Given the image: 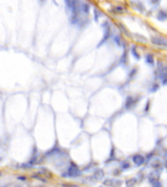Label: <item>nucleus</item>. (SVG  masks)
Here are the masks:
<instances>
[{"mask_svg":"<svg viewBox=\"0 0 167 187\" xmlns=\"http://www.w3.org/2000/svg\"><path fill=\"white\" fill-rule=\"evenodd\" d=\"M132 161L136 166H141L142 164H144L145 159H144V157L142 156V155H134L132 157Z\"/></svg>","mask_w":167,"mask_h":187,"instance_id":"obj_4","label":"nucleus"},{"mask_svg":"<svg viewBox=\"0 0 167 187\" xmlns=\"http://www.w3.org/2000/svg\"><path fill=\"white\" fill-rule=\"evenodd\" d=\"M80 174H81V172L78 168V167L74 164H72L69 168L66 176L71 177H76L80 176Z\"/></svg>","mask_w":167,"mask_h":187,"instance_id":"obj_1","label":"nucleus"},{"mask_svg":"<svg viewBox=\"0 0 167 187\" xmlns=\"http://www.w3.org/2000/svg\"><path fill=\"white\" fill-rule=\"evenodd\" d=\"M115 10H116V12L120 13L123 10V7H117L115 8Z\"/></svg>","mask_w":167,"mask_h":187,"instance_id":"obj_18","label":"nucleus"},{"mask_svg":"<svg viewBox=\"0 0 167 187\" xmlns=\"http://www.w3.org/2000/svg\"><path fill=\"white\" fill-rule=\"evenodd\" d=\"M18 179H20V180H24V179H25L26 178H25V177H23L22 176L21 177H18Z\"/></svg>","mask_w":167,"mask_h":187,"instance_id":"obj_19","label":"nucleus"},{"mask_svg":"<svg viewBox=\"0 0 167 187\" xmlns=\"http://www.w3.org/2000/svg\"><path fill=\"white\" fill-rule=\"evenodd\" d=\"M130 167V164L129 162H126V161H124V162H122L121 164V168L123 169H127Z\"/></svg>","mask_w":167,"mask_h":187,"instance_id":"obj_14","label":"nucleus"},{"mask_svg":"<svg viewBox=\"0 0 167 187\" xmlns=\"http://www.w3.org/2000/svg\"><path fill=\"white\" fill-rule=\"evenodd\" d=\"M165 83H167V79L165 80Z\"/></svg>","mask_w":167,"mask_h":187,"instance_id":"obj_21","label":"nucleus"},{"mask_svg":"<svg viewBox=\"0 0 167 187\" xmlns=\"http://www.w3.org/2000/svg\"><path fill=\"white\" fill-rule=\"evenodd\" d=\"M152 42L153 44L159 46H167V42L164 39L159 37H153L152 39Z\"/></svg>","mask_w":167,"mask_h":187,"instance_id":"obj_3","label":"nucleus"},{"mask_svg":"<svg viewBox=\"0 0 167 187\" xmlns=\"http://www.w3.org/2000/svg\"><path fill=\"white\" fill-rule=\"evenodd\" d=\"M72 1H73V0H65V4H66L67 7L69 9H71V8Z\"/></svg>","mask_w":167,"mask_h":187,"instance_id":"obj_15","label":"nucleus"},{"mask_svg":"<svg viewBox=\"0 0 167 187\" xmlns=\"http://www.w3.org/2000/svg\"><path fill=\"white\" fill-rule=\"evenodd\" d=\"M114 41H115V42L118 45V46H121V40H120V39H119V37L118 36L115 37Z\"/></svg>","mask_w":167,"mask_h":187,"instance_id":"obj_17","label":"nucleus"},{"mask_svg":"<svg viewBox=\"0 0 167 187\" xmlns=\"http://www.w3.org/2000/svg\"><path fill=\"white\" fill-rule=\"evenodd\" d=\"M33 178H35V179H39V180H41V181H43L44 183H47V181H46V179H45L44 178H43L42 177H40V176H39L38 175H33V176H32Z\"/></svg>","mask_w":167,"mask_h":187,"instance_id":"obj_16","label":"nucleus"},{"mask_svg":"<svg viewBox=\"0 0 167 187\" xmlns=\"http://www.w3.org/2000/svg\"><path fill=\"white\" fill-rule=\"evenodd\" d=\"M104 28H105V34H104V36H103V39L101 40V42L99 44L98 46H100L101 45H102L103 43L105 42V41L107 40V39H108V37H110V27H109V25H108V23H106L105 24V25L103 26Z\"/></svg>","mask_w":167,"mask_h":187,"instance_id":"obj_2","label":"nucleus"},{"mask_svg":"<svg viewBox=\"0 0 167 187\" xmlns=\"http://www.w3.org/2000/svg\"><path fill=\"white\" fill-rule=\"evenodd\" d=\"M82 9L84 12H86V13H87V12H89V7L88 5H87V4H83V5H82Z\"/></svg>","mask_w":167,"mask_h":187,"instance_id":"obj_13","label":"nucleus"},{"mask_svg":"<svg viewBox=\"0 0 167 187\" xmlns=\"http://www.w3.org/2000/svg\"><path fill=\"white\" fill-rule=\"evenodd\" d=\"M157 19L160 21H165V20L167 19V13L165 11L161 10L157 14Z\"/></svg>","mask_w":167,"mask_h":187,"instance_id":"obj_6","label":"nucleus"},{"mask_svg":"<svg viewBox=\"0 0 167 187\" xmlns=\"http://www.w3.org/2000/svg\"><path fill=\"white\" fill-rule=\"evenodd\" d=\"M104 177V172H103V170L101 169H97L94 172L93 174V177L95 178V179L99 181V180H101Z\"/></svg>","mask_w":167,"mask_h":187,"instance_id":"obj_5","label":"nucleus"},{"mask_svg":"<svg viewBox=\"0 0 167 187\" xmlns=\"http://www.w3.org/2000/svg\"><path fill=\"white\" fill-rule=\"evenodd\" d=\"M116 181V180L112 179H105L103 181V183L104 185L107 186V187H113V186H115Z\"/></svg>","mask_w":167,"mask_h":187,"instance_id":"obj_8","label":"nucleus"},{"mask_svg":"<svg viewBox=\"0 0 167 187\" xmlns=\"http://www.w3.org/2000/svg\"><path fill=\"white\" fill-rule=\"evenodd\" d=\"M40 1H42V2H44V1H45L46 0H40Z\"/></svg>","mask_w":167,"mask_h":187,"instance_id":"obj_20","label":"nucleus"},{"mask_svg":"<svg viewBox=\"0 0 167 187\" xmlns=\"http://www.w3.org/2000/svg\"><path fill=\"white\" fill-rule=\"evenodd\" d=\"M131 51H132V55L134 57V58L137 59H140V56H139V55H138V53H137V51H136V48H135L134 47L132 48V49H131Z\"/></svg>","mask_w":167,"mask_h":187,"instance_id":"obj_12","label":"nucleus"},{"mask_svg":"<svg viewBox=\"0 0 167 187\" xmlns=\"http://www.w3.org/2000/svg\"><path fill=\"white\" fill-rule=\"evenodd\" d=\"M136 183V180L134 178L132 179H129L125 181V184H126L127 187H132L134 186L135 184Z\"/></svg>","mask_w":167,"mask_h":187,"instance_id":"obj_9","label":"nucleus"},{"mask_svg":"<svg viewBox=\"0 0 167 187\" xmlns=\"http://www.w3.org/2000/svg\"><path fill=\"white\" fill-rule=\"evenodd\" d=\"M146 61L148 64H153L154 62V60L153 57L151 55H148L147 57H146Z\"/></svg>","mask_w":167,"mask_h":187,"instance_id":"obj_11","label":"nucleus"},{"mask_svg":"<svg viewBox=\"0 0 167 187\" xmlns=\"http://www.w3.org/2000/svg\"><path fill=\"white\" fill-rule=\"evenodd\" d=\"M134 103V99L132 98V97L129 96L127 98L126 101H125V108H129L130 107H132V105Z\"/></svg>","mask_w":167,"mask_h":187,"instance_id":"obj_7","label":"nucleus"},{"mask_svg":"<svg viewBox=\"0 0 167 187\" xmlns=\"http://www.w3.org/2000/svg\"><path fill=\"white\" fill-rule=\"evenodd\" d=\"M160 76L163 78H166L167 76V67H164L160 71Z\"/></svg>","mask_w":167,"mask_h":187,"instance_id":"obj_10","label":"nucleus"}]
</instances>
